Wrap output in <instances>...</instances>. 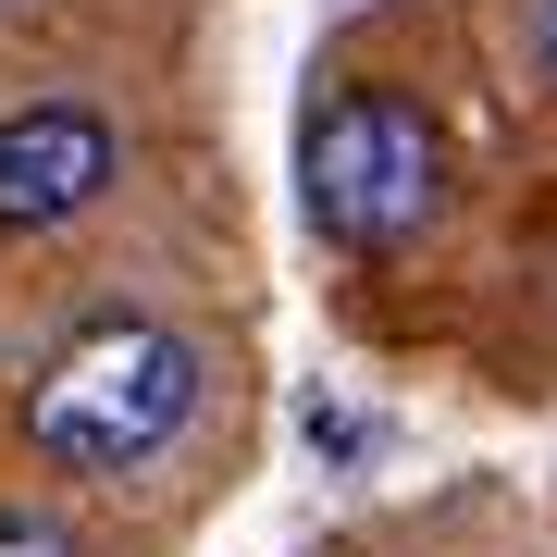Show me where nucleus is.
Listing matches in <instances>:
<instances>
[{
  "mask_svg": "<svg viewBox=\"0 0 557 557\" xmlns=\"http://www.w3.org/2000/svg\"><path fill=\"white\" fill-rule=\"evenodd\" d=\"M298 174H310V223L335 248H359V260L409 248L421 223L446 211V137H434V112H421L409 87H347V100H322Z\"/></svg>",
  "mask_w": 557,
  "mask_h": 557,
  "instance_id": "f03ea898",
  "label": "nucleus"
},
{
  "mask_svg": "<svg viewBox=\"0 0 557 557\" xmlns=\"http://www.w3.org/2000/svg\"><path fill=\"white\" fill-rule=\"evenodd\" d=\"M0 557H87V545H75V520H50V508H0Z\"/></svg>",
  "mask_w": 557,
  "mask_h": 557,
  "instance_id": "20e7f679",
  "label": "nucleus"
},
{
  "mask_svg": "<svg viewBox=\"0 0 557 557\" xmlns=\"http://www.w3.org/2000/svg\"><path fill=\"white\" fill-rule=\"evenodd\" d=\"M112 124L87 100H38L0 124V236H50V223H75L87 199L112 186Z\"/></svg>",
  "mask_w": 557,
  "mask_h": 557,
  "instance_id": "7ed1b4c3",
  "label": "nucleus"
},
{
  "mask_svg": "<svg viewBox=\"0 0 557 557\" xmlns=\"http://www.w3.org/2000/svg\"><path fill=\"white\" fill-rule=\"evenodd\" d=\"M533 75L557 87V0H533Z\"/></svg>",
  "mask_w": 557,
  "mask_h": 557,
  "instance_id": "39448f33",
  "label": "nucleus"
},
{
  "mask_svg": "<svg viewBox=\"0 0 557 557\" xmlns=\"http://www.w3.org/2000/svg\"><path fill=\"white\" fill-rule=\"evenodd\" d=\"M186 409H199V347H186L174 322H87V335L25 384V446H38L50 471L112 483V471H149V458L186 434Z\"/></svg>",
  "mask_w": 557,
  "mask_h": 557,
  "instance_id": "f257e3e1",
  "label": "nucleus"
}]
</instances>
